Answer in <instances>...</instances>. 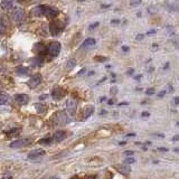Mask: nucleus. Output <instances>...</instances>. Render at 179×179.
I'll list each match as a JSON object with an SVG mask.
<instances>
[{
	"label": "nucleus",
	"instance_id": "nucleus-42",
	"mask_svg": "<svg viewBox=\"0 0 179 179\" xmlns=\"http://www.w3.org/2000/svg\"><path fill=\"white\" fill-rule=\"evenodd\" d=\"M142 38H143V35H138V37H137V39H138V41L139 39H142Z\"/></svg>",
	"mask_w": 179,
	"mask_h": 179
},
{
	"label": "nucleus",
	"instance_id": "nucleus-40",
	"mask_svg": "<svg viewBox=\"0 0 179 179\" xmlns=\"http://www.w3.org/2000/svg\"><path fill=\"white\" fill-rule=\"evenodd\" d=\"M133 72H134V69H129V71H128V75H131V74H133Z\"/></svg>",
	"mask_w": 179,
	"mask_h": 179
},
{
	"label": "nucleus",
	"instance_id": "nucleus-8",
	"mask_svg": "<svg viewBox=\"0 0 179 179\" xmlns=\"http://www.w3.org/2000/svg\"><path fill=\"white\" fill-rule=\"evenodd\" d=\"M14 99H15V101L17 102L18 104H20V105H26L28 103V101H29V96H28L27 94H24V93H21V94H16Z\"/></svg>",
	"mask_w": 179,
	"mask_h": 179
},
{
	"label": "nucleus",
	"instance_id": "nucleus-24",
	"mask_svg": "<svg viewBox=\"0 0 179 179\" xmlns=\"http://www.w3.org/2000/svg\"><path fill=\"white\" fill-rule=\"evenodd\" d=\"M35 108H36V111L38 113H43L47 110V106L44 104H35Z\"/></svg>",
	"mask_w": 179,
	"mask_h": 179
},
{
	"label": "nucleus",
	"instance_id": "nucleus-29",
	"mask_svg": "<svg viewBox=\"0 0 179 179\" xmlns=\"http://www.w3.org/2000/svg\"><path fill=\"white\" fill-rule=\"evenodd\" d=\"M146 93H147V95H152V94H155V90L153 88H148Z\"/></svg>",
	"mask_w": 179,
	"mask_h": 179
},
{
	"label": "nucleus",
	"instance_id": "nucleus-22",
	"mask_svg": "<svg viewBox=\"0 0 179 179\" xmlns=\"http://www.w3.org/2000/svg\"><path fill=\"white\" fill-rule=\"evenodd\" d=\"M28 72H29V69H28V67L20 66V67L17 69V74H18V75H27Z\"/></svg>",
	"mask_w": 179,
	"mask_h": 179
},
{
	"label": "nucleus",
	"instance_id": "nucleus-41",
	"mask_svg": "<svg viewBox=\"0 0 179 179\" xmlns=\"http://www.w3.org/2000/svg\"><path fill=\"white\" fill-rule=\"evenodd\" d=\"M155 32H156V30H149L147 34H148V35H151V34H155Z\"/></svg>",
	"mask_w": 179,
	"mask_h": 179
},
{
	"label": "nucleus",
	"instance_id": "nucleus-47",
	"mask_svg": "<svg viewBox=\"0 0 179 179\" xmlns=\"http://www.w3.org/2000/svg\"><path fill=\"white\" fill-rule=\"evenodd\" d=\"M125 143H127V142H125V141H122V142H120L119 144H120V146H124Z\"/></svg>",
	"mask_w": 179,
	"mask_h": 179
},
{
	"label": "nucleus",
	"instance_id": "nucleus-1",
	"mask_svg": "<svg viewBox=\"0 0 179 179\" xmlns=\"http://www.w3.org/2000/svg\"><path fill=\"white\" fill-rule=\"evenodd\" d=\"M55 121L56 123L60 124V125H64V124H67L71 121V118H69V114L65 111H60L55 114Z\"/></svg>",
	"mask_w": 179,
	"mask_h": 179
},
{
	"label": "nucleus",
	"instance_id": "nucleus-25",
	"mask_svg": "<svg viewBox=\"0 0 179 179\" xmlns=\"http://www.w3.org/2000/svg\"><path fill=\"white\" fill-rule=\"evenodd\" d=\"M136 162V159L133 158V157H129V158H127L125 160H124V164L125 165H130V164H134Z\"/></svg>",
	"mask_w": 179,
	"mask_h": 179
},
{
	"label": "nucleus",
	"instance_id": "nucleus-27",
	"mask_svg": "<svg viewBox=\"0 0 179 179\" xmlns=\"http://www.w3.org/2000/svg\"><path fill=\"white\" fill-rule=\"evenodd\" d=\"M6 32V27H5V25L2 23H0V36H2L4 34H5Z\"/></svg>",
	"mask_w": 179,
	"mask_h": 179
},
{
	"label": "nucleus",
	"instance_id": "nucleus-31",
	"mask_svg": "<svg viewBox=\"0 0 179 179\" xmlns=\"http://www.w3.org/2000/svg\"><path fill=\"white\" fill-rule=\"evenodd\" d=\"M166 93H167V91H161V92H159L158 93V97H160V99L161 97H164Z\"/></svg>",
	"mask_w": 179,
	"mask_h": 179
},
{
	"label": "nucleus",
	"instance_id": "nucleus-4",
	"mask_svg": "<svg viewBox=\"0 0 179 179\" xmlns=\"http://www.w3.org/2000/svg\"><path fill=\"white\" fill-rule=\"evenodd\" d=\"M13 19H14L16 23H21L25 18V11H24L23 8H15L14 11H13Z\"/></svg>",
	"mask_w": 179,
	"mask_h": 179
},
{
	"label": "nucleus",
	"instance_id": "nucleus-39",
	"mask_svg": "<svg viewBox=\"0 0 179 179\" xmlns=\"http://www.w3.org/2000/svg\"><path fill=\"white\" fill-rule=\"evenodd\" d=\"M179 140V136H175V137H172V141H178Z\"/></svg>",
	"mask_w": 179,
	"mask_h": 179
},
{
	"label": "nucleus",
	"instance_id": "nucleus-45",
	"mask_svg": "<svg viewBox=\"0 0 179 179\" xmlns=\"http://www.w3.org/2000/svg\"><path fill=\"white\" fill-rule=\"evenodd\" d=\"M168 67H169V63H167V64L165 65V66H164V69H168Z\"/></svg>",
	"mask_w": 179,
	"mask_h": 179
},
{
	"label": "nucleus",
	"instance_id": "nucleus-50",
	"mask_svg": "<svg viewBox=\"0 0 179 179\" xmlns=\"http://www.w3.org/2000/svg\"><path fill=\"white\" fill-rule=\"evenodd\" d=\"M72 179H76V178H72Z\"/></svg>",
	"mask_w": 179,
	"mask_h": 179
},
{
	"label": "nucleus",
	"instance_id": "nucleus-3",
	"mask_svg": "<svg viewBox=\"0 0 179 179\" xmlns=\"http://www.w3.org/2000/svg\"><path fill=\"white\" fill-rule=\"evenodd\" d=\"M65 94H66V91H65L63 87L60 86H55L53 88V91H52V97L54 100H56V101L62 100L65 96Z\"/></svg>",
	"mask_w": 179,
	"mask_h": 179
},
{
	"label": "nucleus",
	"instance_id": "nucleus-28",
	"mask_svg": "<svg viewBox=\"0 0 179 179\" xmlns=\"http://www.w3.org/2000/svg\"><path fill=\"white\" fill-rule=\"evenodd\" d=\"M94 60H100V62H106V60H108V57H100V56H96V57H94Z\"/></svg>",
	"mask_w": 179,
	"mask_h": 179
},
{
	"label": "nucleus",
	"instance_id": "nucleus-21",
	"mask_svg": "<svg viewBox=\"0 0 179 179\" xmlns=\"http://www.w3.org/2000/svg\"><path fill=\"white\" fill-rule=\"evenodd\" d=\"M75 66H76V60L75 58H71V60H69L67 64H66V69L67 71H72Z\"/></svg>",
	"mask_w": 179,
	"mask_h": 179
},
{
	"label": "nucleus",
	"instance_id": "nucleus-38",
	"mask_svg": "<svg viewBox=\"0 0 179 179\" xmlns=\"http://www.w3.org/2000/svg\"><path fill=\"white\" fill-rule=\"evenodd\" d=\"M133 153H134L133 151H125V155H127V156H133Z\"/></svg>",
	"mask_w": 179,
	"mask_h": 179
},
{
	"label": "nucleus",
	"instance_id": "nucleus-11",
	"mask_svg": "<svg viewBox=\"0 0 179 179\" xmlns=\"http://www.w3.org/2000/svg\"><path fill=\"white\" fill-rule=\"evenodd\" d=\"M94 111H95V108L93 105H86L83 110V119H88L94 113Z\"/></svg>",
	"mask_w": 179,
	"mask_h": 179
},
{
	"label": "nucleus",
	"instance_id": "nucleus-32",
	"mask_svg": "<svg viewBox=\"0 0 179 179\" xmlns=\"http://www.w3.org/2000/svg\"><path fill=\"white\" fill-rule=\"evenodd\" d=\"M141 115H142L143 118H148V116H150V113H149V112H142Z\"/></svg>",
	"mask_w": 179,
	"mask_h": 179
},
{
	"label": "nucleus",
	"instance_id": "nucleus-20",
	"mask_svg": "<svg viewBox=\"0 0 179 179\" xmlns=\"http://www.w3.org/2000/svg\"><path fill=\"white\" fill-rule=\"evenodd\" d=\"M119 168V171L121 172V174H123L124 176H128L130 172H131V169H130V167L129 166H120V167H118Z\"/></svg>",
	"mask_w": 179,
	"mask_h": 179
},
{
	"label": "nucleus",
	"instance_id": "nucleus-12",
	"mask_svg": "<svg viewBox=\"0 0 179 179\" xmlns=\"http://www.w3.org/2000/svg\"><path fill=\"white\" fill-rule=\"evenodd\" d=\"M49 30H51V34L53 36H57V35L63 30V27H60L57 23H53V24H51Z\"/></svg>",
	"mask_w": 179,
	"mask_h": 179
},
{
	"label": "nucleus",
	"instance_id": "nucleus-7",
	"mask_svg": "<svg viewBox=\"0 0 179 179\" xmlns=\"http://www.w3.org/2000/svg\"><path fill=\"white\" fill-rule=\"evenodd\" d=\"M41 83V74H35V75H32V77L29 78L28 85H29L30 88H35V87L38 86Z\"/></svg>",
	"mask_w": 179,
	"mask_h": 179
},
{
	"label": "nucleus",
	"instance_id": "nucleus-6",
	"mask_svg": "<svg viewBox=\"0 0 179 179\" xmlns=\"http://www.w3.org/2000/svg\"><path fill=\"white\" fill-rule=\"evenodd\" d=\"M76 108H77V101L75 99L71 97L66 101V110L69 114H74L76 111Z\"/></svg>",
	"mask_w": 179,
	"mask_h": 179
},
{
	"label": "nucleus",
	"instance_id": "nucleus-46",
	"mask_svg": "<svg viewBox=\"0 0 179 179\" xmlns=\"http://www.w3.org/2000/svg\"><path fill=\"white\" fill-rule=\"evenodd\" d=\"M174 151H175V152H177V153H179V148H175Z\"/></svg>",
	"mask_w": 179,
	"mask_h": 179
},
{
	"label": "nucleus",
	"instance_id": "nucleus-15",
	"mask_svg": "<svg viewBox=\"0 0 179 179\" xmlns=\"http://www.w3.org/2000/svg\"><path fill=\"white\" fill-rule=\"evenodd\" d=\"M30 63H32V66H41L43 63H44V58L41 56H36L30 60Z\"/></svg>",
	"mask_w": 179,
	"mask_h": 179
},
{
	"label": "nucleus",
	"instance_id": "nucleus-48",
	"mask_svg": "<svg viewBox=\"0 0 179 179\" xmlns=\"http://www.w3.org/2000/svg\"><path fill=\"white\" fill-rule=\"evenodd\" d=\"M139 78H141V76H140V75H138V76H136V80H139Z\"/></svg>",
	"mask_w": 179,
	"mask_h": 179
},
{
	"label": "nucleus",
	"instance_id": "nucleus-18",
	"mask_svg": "<svg viewBox=\"0 0 179 179\" xmlns=\"http://www.w3.org/2000/svg\"><path fill=\"white\" fill-rule=\"evenodd\" d=\"M13 5H14V2L9 1V0H5V1L1 2V7H2V9L5 10H10L13 8Z\"/></svg>",
	"mask_w": 179,
	"mask_h": 179
},
{
	"label": "nucleus",
	"instance_id": "nucleus-9",
	"mask_svg": "<svg viewBox=\"0 0 179 179\" xmlns=\"http://www.w3.org/2000/svg\"><path fill=\"white\" fill-rule=\"evenodd\" d=\"M45 155V150L44 149H35V150H32L29 155H28V158L29 159H32V160H36L38 158H41Z\"/></svg>",
	"mask_w": 179,
	"mask_h": 179
},
{
	"label": "nucleus",
	"instance_id": "nucleus-16",
	"mask_svg": "<svg viewBox=\"0 0 179 179\" xmlns=\"http://www.w3.org/2000/svg\"><path fill=\"white\" fill-rule=\"evenodd\" d=\"M45 9H46V6H38L34 9V15L35 16H43L45 14Z\"/></svg>",
	"mask_w": 179,
	"mask_h": 179
},
{
	"label": "nucleus",
	"instance_id": "nucleus-49",
	"mask_svg": "<svg viewBox=\"0 0 179 179\" xmlns=\"http://www.w3.org/2000/svg\"><path fill=\"white\" fill-rule=\"evenodd\" d=\"M177 125H178V127H179V120H178V121H177Z\"/></svg>",
	"mask_w": 179,
	"mask_h": 179
},
{
	"label": "nucleus",
	"instance_id": "nucleus-26",
	"mask_svg": "<svg viewBox=\"0 0 179 179\" xmlns=\"http://www.w3.org/2000/svg\"><path fill=\"white\" fill-rule=\"evenodd\" d=\"M20 132V130L19 129H13V130H10L9 131V136H17V133Z\"/></svg>",
	"mask_w": 179,
	"mask_h": 179
},
{
	"label": "nucleus",
	"instance_id": "nucleus-43",
	"mask_svg": "<svg viewBox=\"0 0 179 179\" xmlns=\"http://www.w3.org/2000/svg\"><path fill=\"white\" fill-rule=\"evenodd\" d=\"M128 137H136V133H129Z\"/></svg>",
	"mask_w": 179,
	"mask_h": 179
},
{
	"label": "nucleus",
	"instance_id": "nucleus-34",
	"mask_svg": "<svg viewBox=\"0 0 179 179\" xmlns=\"http://www.w3.org/2000/svg\"><path fill=\"white\" fill-rule=\"evenodd\" d=\"M158 150H159V151H165V152H168V149H167V148H162V147H160V148H158Z\"/></svg>",
	"mask_w": 179,
	"mask_h": 179
},
{
	"label": "nucleus",
	"instance_id": "nucleus-10",
	"mask_svg": "<svg viewBox=\"0 0 179 179\" xmlns=\"http://www.w3.org/2000/svg\"><path fill=\"white\" fill-rule=\"evenodd\" d=\"M52 138H53V141H55V142H62V141L66 138V132H65V131H62V130L56 131V132L53 134Z\"/></svg>",
	"mask_w": 179,
	"mask_h": 179
},
{
	"label": "nucleus",
	"instance_id": "nucleus-5",
	"mask_svg": "<svg viewBox=\"0 0 179 179\" xmlns=\"http://www.w3.org/2000/svg\"><path fill=\"white\" fill-rule=\"evenodd\" d=\"M60 49H62V46L60 41H53L48 47V53L52 56H57L60 53Z\"/></svg>",
	"mask_w": 179,
	"mask_h": 179
},
{
	"label": "nucleus",
	"instance_id": "nucleus-37",
	"mask_svg": "<svg viewBox=\"0 0 179 179\" xmlns=\"http://www.w3.org/2000/svg\"><path fill=\"white\" fill-rule=\"evenodd\" d=\"M47 95L46 94H44V95H41V96H39V100H41V101H43V100H45V99H47Z\"/></svg>",
	"mask_w": 179,
	"mask_h": 179
},
{
	"label": "nucleus",
	"instance_id": "nucleus-30",
	"mask_svg": "<svg viewBox=\"0 0 179 179\" xmlns=\"http://www.w3.org/2000/svg\"><path fill=\"white\" fill-rule=\"evenodd\" d=\"M130 5L131 6H138V5H141V1L139 0V1H131L130 2Z\"/></svg>",
	"mask_w": 179,
	"mask_h": 179
},
{
	"label": "nucleus",
	"instance_id": "nucleus-51",
	"mask_svg": "<svg viewBox=\"0 0 179 179\" xmlns=\"http://www.w3.org/2000/svg\"><path fill=\"white\" fill-rule=\"evenodd\" d=\"M41 179H45V178H41Z\"/></svg>",
	"mask_w": 179,
	"mask_h": 179
},
{
	"label": "nucleus",
	"instance_id": "nucleus-17",
	"mask_svg": "<svg viewBox=\"0 0 179 179\" xmlns=\"http://www.w3.org/2000/svg\"><path fill=\"white\" fill-rule=\"evenodd\" d=\"M52 142H53V138H51V137H45L38 141V143L41 146H49Z\"/></svg>",
	"mask_w": 179,
	"mask_h": 179
},
{
	"label": "nucleus",
	"instance_id": "nucleus-14",
	"mask_svg": "<svg viewBox=\"0 0 179 179\" xmlns=\"http://www.w3.org/2000/svg\"><path fill=\"white\" fill-rule=\"evenodd\" d=\"M96 44V41L94 38H86L85 41H83L82 48H88V47H93L94 45Z\"/></svg>",
	"mask_w": 179,
	"mask_h": 179
},
{
	"label": "nucleus",
	"instance_id": "nucleus-13",
	"mask_svg": "<svg viewBox=\"0 0 179 179\" xmlns=\"http://www.w3.org/2000/svg\"><path fill=\"white\" fill-rule=\"evenodd\" d=\"M58 15V11L54 8H51V7H46V9H45V14L44 16H46L48 18H54Z\"/></svg>",
	"mask_w": 179,
	"mask_h": 179
},
{
	"label": "nucleus",
	"instance_id": "nucleus-52",
	"mask_svg": "<svg viewBox=\"0 0 179 179\" xmlns=\"http://www.w3.org/2000/svg\"><path fill=\"white\" fill-rule=\"evenodd\" d=\"M55 179H58V178H55Z\"/></svg>",
	"mask_w": 179,
	"mask_h": 179
},
{
	"label": "nucleus",
	"instance_id": "nucleus-36",
	"mask_svg": "<svg viewBox=\"0 0 179 179\" xmlns=\"http://www.w3.org/2000/svg\"><path fill=\"white\" fill-rule=\"evenodd\" d=\"M2 179H13V177H11L10 175H5V176L2 177Z\"/></svg>",
	"mask_w": 179,
	"mask_h": 179
},
{
	"label": "nucleus",
	"instance_id": "nucleus-19",
	"mask_svg": "<svg viewBox=\"0 0 179 179\" xmlns=\"http://www.w3.org/2000/svg\"><path fill=\"white\" fill-rule=\"evenodd\" d=\"M44 49H45V46H44L41 43H37V44H35V46L32 48V51L35 52V53H38V54L43 53Z\"/></svg>",
	"mask_w": 179,
	"mask_h": 179
},
{
	"label": "nucleus",
	"instance_id": "nucleus-44",
	"mask_svg": "<svg viewBox=\"0 0 179 179\" xmlns=\"http://www.w3.org/2000/svg\"><path fill=\"white\" fill-rule=\"evenodd\" d=\"M122 49H123L124 52H128V51H129V48H128V47H125V46L122 47Z\"/></svg>",
	"mask_w": 179,
	"mask_h": 179
},
{
	"label": "nucleus",
	"instance_id": "nucleus-2",
	"mask_svg": "<svg viewBox=\"0 0 179 179\" xmlns=\"http://www.w3.org/2000/svg\"><path fill=\"white\" fill-rule=\"evenodd\" d=\"M32 142V140L29 138H24V139H19V140H16L14 142H11L9 144L10 148H13V149H19V148H23V147H26L28 146L29 143Z\"/></svg>",
	"mask_w": 179,
	"mask_h": 179
},
{
	"label": "nucleus",
	"instance_id": "nucleus-23",
	"mask_svg": "<svg viewBox=\"0 0 179 179\" xmlns=\"http://www.w3.org/2000/svg\"><path fill=\"white\" fill-rule=\"evenodd\" d=\"M9 100V96L7 95V94H2V93H0V105H4L6 104L7 102Z\"/></svg>",
	"mask_w": 179,
	"mask_h": 179
},
{
	"label": "nucleus",
	"instance_id": "nucleus-33",
	"mask_svg": "<svg viewBox=\"0 0 179 179\" xmlns=\"http://www.w3.org/2000/svg\"><path fill=\"white\" fill-rule=\"evenodd\" d=\"M174 104H175V105H178V104H179V96L175 97V100H174Z\"/></svg>",
	"mask_w": 179,
	"mask_h": 179
},
{
	"label": "nucleus",
	"instance_id": "nucleus-35",
	"mask_svg": "<svg viewBox=\"0 0 179 179\" xmlns=\"http://www.w3.org/2000/svg\"><path fill=\"white\" fill-rule=\"evenodd\" d=\"M96 26H99V23H95V24H93V25H91V26H90V29H94Z\"/></svg>",
	"mask_w": 179,
	"mask_h": 179
}]
</instances>
